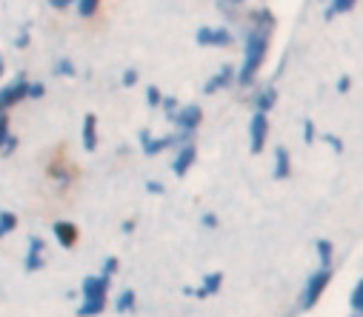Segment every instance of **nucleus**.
I'll use <instances>...</instances> for the list:
<instances>
[{"label":"nucleus","instance_id":"8","mask_svg":"<svg viewBox=\"0 0 363 317\" xmlns=\"http://www.w3.org/2000/svg\"><path fill=\"white\" fill-rule=\"evenodd\" d=\"M23 97H29V83H26V77L21 74L18 80H12V83H6L4 89H0V115L9 112L12 106L21 103Z\"/></svg>","mask_w":363,"mask_h":317},{"label":"nucleus","instance_id":"4","mask_svg":"<svg viewBox=\"0 0 363 317\" xmlns=\"http://www.w3.org/2000/svg\"><path fill=\"white\" fill-rule=\"evenodd\" d=\"M195 43L201 49H226L235 43V32L229 26H198Z\"/></svg>","mask_w":363,"mask_h":317},{"label":"nucleus","instance_id":"21","mask_svg":"<svg viewBox=\"0 0 363 317\" xmlns=\"http://www.w3.org/2000/svg\"><path fill=\"white\" fill-rule=\"evenodd\" d=\"M349 311L363 317V277H357L352 291H349Z\"/></svg>","mask_w":363,"mask_h":317},{"label":"nucleus","instance_id":"11","mask_svg":"<svg viewBox=\"0 0 363 317\" xmlns=\"http://www.w3.org/2000/svg\"><path fill=\"white\" fill-rule=\"evenodd\" d=\"M278 106V86L275 83H266V86H257L255 94H252V112H272Z\"/></svg>","mask_w":363,"mask_h":317},{"label":"nucleus","instance_id":"1","mask_svg":"<svg viewBox=\"0 0 363 317\" xmlns=\"http://www.w3.org/2000/svg\"><path fill=\"white\" fill-rule=\"evenodd\" d=\"M269 43H272V32L257 29V26H246V35H243V60L238 66V86L249 89L257 80V72L263 69L266 55H269Z\"/></svg>","mask_w":363,"mask_h":317},{"label":"nucleus","instance_id":"33","mask_svg":"<svg viewBox=\"0 0 363 317\" xmlns=\"http://www.w3.org/2000/svg\"><path fill=\"white\" fill-rule=\"evenodd\" d=\"M223 12H240L246 6V0H218Z\"/></svg>","mask_w":363,"mask_h":317},{"label":"nucleus","instance_id":"17","mask_svg":"<svg viewBox=\"0 0 363 317\" xmlns=\"http://www.w3.org/2000/svg\"><path fill=\"white\" fill-rule=\"evenodd\" d=\"M80 138H83V149L86 152H95L98 149V115H86L83 118Z\"/></svg>","mask_w":363,"mask_h":317},{"label":"nucleus","instance_id":"5","mask_svg":"<svg viewBox=\"0 0 363 317\" xmlns=\"http://www.w3.org/2000/svg\"><path fill=\"white\" fill-rule=\"evenodd\" d=\"M172 123H174V129L180 132V135H195L198 129H201V123H203V109L198 103H184L177 109V115L172 118Z\"/></svg>","mask_w":363,"mask_h":317},{"label":"nucleus","instance_id":"35","mask_svg":"<svg viewBox=\"0 0 363 317\" xmlns=\"http://www.w3.org/2000/svg\"><path fill=\"white\" fill-rule=\"evenodd\" d=\"M121 83H123L126 89H132V86L138 83V69H126V72H123V77H121Z\"/></svg>","mask_w":363,"mask_h":317},{"label":"nucleus","instance_id":"15","mask_svg":"<svg viewBox=\"0 0 363 317\" xmlns=\"http://www.w3.org/2000/svg\"><path fill=\"white\" fill-rule=\"evenodd\" d=\"M109 283H112V277H106V274H92V277H83L80 291H83V297L109 294Z\"/></svg>","mask_w":363,"mask_h":317},{"label":"nucleus","instance_id":"29","mask_svg":"<svg viewBox=\"0 0 363 317\" xmlns=\"http://www.w3.org/2000/svg\"><path fill=\"white\" fill-rule=\"evenodd\" d=\"M201 226L209 229V232H215V229H220V218L215 215V211H203V215H201Z\"/></svg>","mask_w":363,"mask_h":317},{"label":"nucleus","instance_id":"12","mask_svg":"<svg viewBox=\"0 0 363 317\" xmlns=\"http://www.w3.org/2000/svg\"><path fill=\"white\" fill-rule=\"evenodd\" d=\"M272 177L275 180L292 177V152L286 146H275V152H272Z\"/></svg>","mask_w":363,"mask_h":317},{"label":"nucleus","instance_id":"26","mask_svg":"<svg viewBox=\"0 0 363 317\" xmlns=\"http://www.w3.org/2000/svg\"><path fill=\"white\" fill-rule=\"evenodd\" d=\"M180 106H184V103H177V97H172V94H166V97H163V103H160V109H163L166 121H172V118L177 115V109H180Z\"/></svg>","mask_w":363,"mask_h":317},{"label":"nucleus","instance_id":"41","mask_svg":"<svg viewBox=\"0 0 363 317\" xmlns=\"http://www.w3.org/2000/svg\"><path fill=\"white\" fill-rule=\"evenodd\" d=\"M0 238H6V229L4 226H0Z\"/></svg>","mask_w":363,"mask_h":317},{"label":"nucleus","instance_id":"2","mask_svg":"<svg viewBox=\"0 0 363 317\" xmlns=\"http://www.w3.org/2000/svg\"><path fill=\"white\" fill-rule=\"evenodd\" d=\"M332 277H335V266H318L315 272H309V277L303 280L301 294H298V308L301 311H312L323 300L326 289L332 286Z\"/></svg>","mask_w":363,"mask_h":317},{"label":"nucleus","instance_id":"44","mask_svg":"<svg viewBox=\"0 0 363 317\" xmlns=\"http://www.w3.org/2000/svg\"><path fill=\"white\" fill-rule=\"evenodd\" d=\"M320 4H326V0H320Z\"/></svg>","mask_w":363,"mask_h":317},{"label":"nucleus","instance_id":"36","mask_svg":"<svg viewBox=\"0 0 363 317\" xmlns=\"http://www.w3.org/2000/svg\"><path fill=\"white\" fill-rule=\"evenodd\" d=\"M146 191L149 194H166V186L160 180H146Z\"/></svg>","mask_w":363,"mask_h":317},{"label":"nucleus","instance_id":"25","mask_svg":"<svg viewBox=\"0 0 363 317\" xmlns=\"http://www.w3.org/2000/svg\"><path fill=\"white\" fill-rule=\"evenodd\" d=\"M104 0H77V15L80 18H92L98 9H101Z\"/></svg>","mask_w":363,"mask_h":317},{"label":"nucleus","instance_id":"9","mask_svg":"<svg viewBox=\"0 0 363 317\" xmlns=\"http://www.w3.org/2000/svg\"><path fill=\"white\" fill-rule=\"evenodd\" d=\"M220 289H223V272H209V274H203V277H201V286H198V289L186 286V289H184V294L198 297V300H209V297H215Z\"/></svg>","mask_w":363,"mask_h":317},{"label":"nucleus","instance_id":"14","mask_svg":"<svg viewBox=\"0 0 363 317\" xmlns=\"http://www.w3.org/2000/svg\"><path fill=\"white\" fill-rule=\"evenodd\" d=\"M52 232H55V238H57V243H60L63 249H72V246L77 243V238H80L77 226L69 223V221H57V223L52 226Z\"/></svg>","mask_w":363,"mask_h":317},{"label":"nucleus","instance_id":"40","mask_svg":"<svg viewBox=\"0 0 363 317\" xmlns=\"http://www.w3.org/2000/svg\"><path fill=\"white\" fill-rule=\"evenodd\" d=\"M15 146H18V138H12V135H9V140H6V146H4V152H12Z\"/></svg>","mask_w":363,"mask_h":317},{"label":"nucleus","instance_id":"13","mask_svg":"<svg viewBox=\"0 0 363 317\" xmlns=\"http://www.w3.org/2000/svg\"><path fill=\"white\" fill-rule=\"evenodd\" d=\"M43 252H46L43 240H40V238H29V246H26V260H23V269H26V272H38V269L43 266Z\"/></svg>","mask_w":363,"mask_h":317},{"label":"nucleus","instance_id":"10","mask_svg":"<svg viewBox=\"0 0 363 317\" xmlns=\"http://www.w3.org/2000/svg\"><path fill=\"white\" fill-rule=\"evenodd\" d=\"M232 83H238V69L232 63H223L206 83H203V94H218L223 89H229Z\"/></svg>","mask_w":363,"mask_h":317},{"label":"nucleus","instance_id":"7","mask_svg":"<svg viewBox=\"0 0 363 317\" xmlns=\"http://www.w3.org/2000/svg\"><path fill=\"white\" fill-rule=\"evenodd\" d=\"M195 163H198V146L192 140H186V143H180L174 149V157H172V166L169 169H172L174 177H186Z\"/></svg>","mask_w":363,"mask_h":317},{"label":"nucleus","instance_id":"30","mask_svg":"<svg viewBox=\"0 0 363 317\" xmlns=\"http://www.w3.org/2000/svg\"><path fill=\"white\" fill-rule=\"evenodd\" d=\"M55 74L72 77V74H74V63H72V60H66V57H63V60H57V63H55Z\"/></svg>","mask_w":363,"mask_h":317},{"label":"nucleus","instance_id":"27","mask_svg":"<svg viewBox=\"0 0 363 317\" xmlns=\"http://www.w3.org/2000/svg\"><path fill=\"white\" fill-rule=\"evenodd\" d=\"M163 91L157 86H146V106H152V109H160V103H163Z\"/></svg>","mask_w":363,"mask_h":317},{"label":"nucleus","instance_id":"42","mask_svg":"<svg viewBox=\"0 0 363 317\" xmlns=\"http://www.w3.org/2000/svg\"><path fill=\"white\" fill-rule=\"evenodd\" d=\"M0 74H4V57H0Z\"/></svg>","mask_w":363,"mask_h":317},{"label":"nucleus","instance_id":"24","mask_svg":"<svg viewBox=\"0 0 363 317\" xmlns=\"http://www.w3.org/2000/svg\"><path fill=\"white\" fill-rule=\"evenodd\" d=\"M320 140H323V146H326L332 155H343V152H346L343 138H340V135H335V132H320Z\"/></svg>","mask_w":363,"mask_h":317},{"label":"nucleus","instance_id":"32","mask_svg":"<svg viewBox=\"0 0 363 317\" xmlns=\"http://www.w3.org/2000/svg\"><path fill=\"white\" fill-rule=\"evenodd\" d=\"M335 91H337V94H349V91H352V77H349V74H340V77L335 80Z\"/></svg>","mask_w":363,"mask_h":317},{"label":"nucleus","instance_id":"23","mask_svg":"<svg viewBox=\"0 0 363 317\" xmlns=\"http://www.w3.org/2000/svg\"><path fill=\"white\" fill-rule=\"evenodd\" d=\"M301 140L306 146H315V140H320V132H318V126H315L312 118H303L301 121Z\"/></svg>","mask_w":363,"mask_h":317},{"label":"nucleus","instance_id":"20","mask_svg":"<svg viewBox=\"0 0 363 317\" xmlns=\"http://www.w3.org/2000/svg\"><path fill=\"white\" fill-rule=\"evenodd\" d=\"M315 257H318V266H335V243L329 238H318L315 240Z\"/></svg>","mask_w":363,"mask_h":317},{"label":"nucleus","instance_id":"43","mask_svg":"<svg viewBox=\"0 0 363 317\" xmlns=\"http://www.w3.org/2000/svg\"><path fill=\"white\" fill-rule=\"evenodd\" d=\"M349 317H360V314H349Z\"/></svg>","mask_w":363,"mask_h":317},{"label":"nucleus","instance_id":"28","mask_svg":"<svg viewBox=\"0 0 363 317\" xmlns=\"http://www.w3.org/2000/svg\"><path fill=\"white\" fill-rule=\"evenodd\" d=\"M0 226L6 229V235L15 232V229H18V215H15V211H6V208L0 211Z\"/></svg>","mask_w":363,"mask_h":317},{"label":"nucleus","instance_id":"38","mask_svg":"<svg viewBox=\"0 0 363 317\" xmlns=\"http://www.w3.org/2000/svg\"><path fill=\"white\" fill-rule=\"evenodd\" d=\"M69 4H77V0H49V6H52V9H66Z\"/></svg>","mask_w":363,"mask_h":317},{"label":"nucleus","instance_id":"34","mask_svg":"<svg viewBox=\"0 0 363 317\" xmlns=\"http://www.w3.org/2000/svg\"><path fill=\"white\" fill-rule=\"evenodd\" d=\"M118 269H121L118 257H112V255H109V257L104 260V272H101V274H106V277H115V272H118Z\"/></svg>","mask_w":363,"mask_h":317},{"label":"nucleus","instance_id":"39","mask_svg":"<svg viewBox=\"0 0 363 317\" xmlns=\"http://www.w3.org/2000/svg\"><path fill=\"white\" fill-rule=\"evenodd\" d=\"M121 229H123V235H132V232H135V221H123Z\"/></svg>","mask_w":363,"mask_h":317},{"label":"nucleus","instance_id":"6","mask_svg":"<svg viewBox=\"0 0 363 317\" xmlns=\"http://www.w3.org/2000/svg\"><path fill=\"white\" fill-rule=\"evenodd\" d=\"M269 132H272L269 115L266 112H252V118H249V152L252 155H260L266 149Z\"/></svg>","mask_w":363,"mask_h":317},{"label":"nucleus","instance_id":"16","mask_svg":"<svg viewBox=\"0 0 363 317\" xmlns=\"http://www.w3.org/2000/svg\"><path fill=\"white\" fill-rule=\"evenodd\" d=\"M249 26H257V29L272 32V29L278 26V18H275V12H272L269 6H257V9L249 12Z\"/></svg>","mask_w":363,"mask_h":317},{"label":"nucleus","instance_id":"18","mask_svg":"<svg viewBox=\"0 0 363 317\" xmlns=\"http://www.w3.org/2000/svg\"><path fill=\"white\" fill-rule=\"evenodd\" d=\"M357 0H326L323 4V21H335V18H343L349 12H354Z\"/></svg>","mask_w":363,"mask_h":317},{"label":"nucleus","instance_id":"31","mask_svg":"<svg viewBox=\"0 0 363 317\" xmlns=\"http://www.w3.org/2000/svg\"><path fill=\"white\" fill-rule=\"evenodd\" d=\"M6 140H9V118H6V112H4V115H0V152H4Z\"/></svg>","mask_w":363,"mask_h":317},{"label":"nucleus","instance_id":"19","mask_svg":"<svg viewBox=\"0 0 363 317\" xmlns=\"http://www.w3.org/2000/svg\"><path fill=\"white\" fill-rule=\"evenodd\" d=\"M106 311V294H95V297H83V303L77 306V317H98Z\"/></svg>","mask_w":363,"mask_h":317},{"label":"nucleus","instance_id":"22","mask_svg":"<svg viewBox=\"0 0 363 317\" xmlns=\"http://www.w3.org/2000/svg\"><path fill=\"white\" fill-rule=\"evenodd\" d=\"M135 306H138L135 289H123V291L118 294V300H115V311H118V314H126V311H132Z\"/></svg>","mask_w":363,"mask_h":317},{"label":"nucleus","instance_id":"3","mask_svg":"<svg viewBox=\"0 0 363 317\" xmlns=\"http://www.w3.org/2000/svg\"><path fill=\"white\" fill-rule=\"evenodd\" d=\"M138 140H140V152H143L146 157H157V155H163V152H169V149H177L180 143H186V140H192V138H189V135H180V132L155 138L149 129H140V132H138Z\"/></svg>","mask_w":363,"mask_h":317},{"label":"nucleus","instance_id":"37","mask_svg":"<svg viewBox=\"0 0 363 317\" xmlns=\"http://www.w3.org/2000/svg\"><path fill=\"white\" fill-rule=\"evenodd\" d=\"M43 91H46V86H43V83H29V97H32V100H40V97H43Z\"/></svg>","mask_w":363,"mask_h":317}]
</instances>
